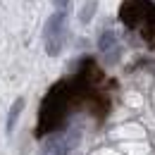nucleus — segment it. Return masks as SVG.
<instances>
[{
  "label": "nucleus",
  "instance_id": "nucleus-1",
  "mask_svg": "<svg viewBox=\"0 0 155 155\" xmlns=\"http://www.w3.org/2000/svg\"><path fill=\"white\" fill-rule=\"evenodd\" d=\"M64 24H67V12H55L45 21V53L50 58L60 55L62 45H64Z\"/></svg>",
  "mask_w": 155,
  "mask_h": 155
},
{
  "label": "nucleus",
  "instance_id": "nucleus-4",
  "mask_svg": "<svg viewBox=\"0 0 155 155\" xmlns=\"http://www.w3.org/2000/svg\"><path fill=\"white\" fill-rule=\"evenodd\" d=\"M96 10H98V0H86L84 7H81V12H79V21L81 24H88V21L93 19Z\"/></svg>",
  "mask_w": 155,
  "mask_h": 155
},
{
  "label": "nucleus",
  "instance_id": "nucleus-3",
  "mask_svg": "<svg viewBox=\"0 0 155 155\" xmlns=\"http://www.w3.org/2000/svg\"><path fill=\"white\" fill-rule=\"evenodd\" d=\"M21 107H24V98H17V100L12 103V107H10V112H7V124H5V129H7V131H12V129H15Z\"/></svg>",
  "mask_w": 155,
  "mask_h": 155
},
{
  "label": "nucleus",
  "instance_id": "nucleus-6",
  "mask_svg": "<svg viewBox=\"0 0 155 155\" xmlns=\"http://www.w3.org/2000/svg\"><path fill=\"white\" fill-rule=\"evenodd\" d=\"M53 5H55V10H58V12H67L69 0H53Z\"/></svg>",
  "mask_w": 155,
  "mask_h": 155
},
{
  "label": "nucleus",
  "instance_id": "nucleus-2",
  "mask_svg": "<svg viewBox=\"0 0 155 155\" xmlns=\"http://www.w3.org/2000/svg\"><path fill=\"white\" fill-rule=\"evenodd\" d=\"M150 15V2L148 0H124L122 10H119V19L127 26H136L138 21L148 19Z\"/></svg>",
  "mask_w": 155,
  "mask_h": 155
},
{
  "label": "nucleus",
  "instance_id": "nucleus-5",
  "mask_svg": "<svg viewBox=\"0 0 155 155\" xmlns=\"http://www.w3.org/2000/svg\"><path fill=\"white\" fill-rule=\"evenodd\" d=\"M115 41H117V36H115V31H103L100 34V38H98V48L103 50V53H107L110 48H115Z\"/></svg>",
  "mask_w": 155,
  "mask_h": 155
}]
</instances>
